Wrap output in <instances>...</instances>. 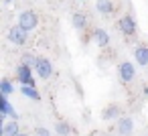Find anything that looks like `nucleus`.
<instances>
[{
	"instance_id": "obj_22",
	"label": "nucleus",
	"mask_w": 148,
	"mask_h": 136,
	"mask_svg": "<svg viewBox=\"0 0 148 136\" xmlns=\"http://www.w3.org/2000/svg\"><path fill=\"white\" fill-rule=\"evenodd\" d=\"M81 2H85V0H81Z\"/></svg>"
},
{
	"instance_id": "obj_14",
	"label": "nucleus",
	"mask_w": 148,
	"mask_h": 136,
	"mask_svg": "<svg viewBox=\"0 0 148 136\" xmlns=\"http://www.w3.org/2000/svg\"><path fill=\"white\" fill-rule=\"evenodd\" d=\"M71 25H73V29L83 31V29L87 27V16H85L83 12H75V14L71 16Z\"/></svg>"
},
{
	"instance_id": "obj_11",
	"label": "nucleus",
	"mask_w": 148,
	"mask_h": 136,
	"mask_svg": "<svg viewBox=\"0 0 148 136\" xmlns=\"http://www.w3.org/2000/svg\"><path fill=\"white\" fill-rule=\"evenodd\" d=\"M95 10L103 16H110V14H114L116 4H114V0H95Z\"/></svg>"
},
{
	"instance_id": "obj_10",
	"label": "nucleus",
	"mask_w": 148,
	"mask_h": 136,
	"mask_svg": "<svg viewBox=\"0 0 148 136\" xmlns=\"http://www.w3.org/2000/svg\"><path fill=\"white\" fill-rule=\"evenodd\" d=\"M134 61L140 67H148V45H138L134 49Z\"/></svg>"
},
{
	"instance_id": "obj_15",
	"label": "nucleus",
	"mask_w": 148,
	"mask_h": 136,
	"mask_svg": "<svg viewBox=\"0 0 148 136\" xmlns=\"http://www.w3.org/2000/svg\"><path fill=\"white\" fill-rule=\"evenodd\" d=\"M18 89H21V93H23V95H27V98H31V100H35V102H39V100H41V93H39V91H37V87H33V85H21Z\"/></svg>"
},
{
	"instance_id": "obj_21",
	"label": "nucleus",
	"mask_w": 148,
	"mask_h": 136,
	"mask_svg": "<svg viewBox=\"0 0 148 136\" xmlns=\"http://www.w3.org/2000/svg\"><path fill=\"white\" fill-rule=\"evenodd\" d=\"M18 136H31V134H25V132H21V134H18Z\"/></svg>"
},
{
	"instance_id": "obj_6",
	"label": "nucleus",
	"mask_w": 148,
	"mask_h": 136,
	"mask_svg": "<svg viewBox=\"0 0 148 136\" xmlns=\"http://www.w3.org/2000/svg\"><path fill=\"white\" fill-rule=\"evenodd\" d=\"M118 77H120L124 83L134 81V77H136V67H134V63H130V61H122V63L118 65Z\"/></svg>"
},
{
	"instance_id": "obj_13",
	"label": "nucleus",
	"mask_w": 148,
	"mask_h": 136,
	"mask_svg": "<svg viewBox=\"0 0 148 136\" xmlns=\"http://www.w3.org/2000/svg\"><path fill=\"white\" fill-rule=\"evenodd\" d=\"M93 43L97 47H108L110 45V33L103 29H95L93 31Z\"/></svg>"
},
{
	"instance_id": "obj_16",
	"label": "nucleus",
	"mask_w": 148,
	"mask_h": 136,
	"mask_svg": "<svg viewBox=\"0 0 148 136\" xmlns=\"http://www.w3.org/2000/svg\"><path fill=\"white\" fill-rule=\"evenodd\" d=\"M12 91H14V85H12V81H10L8 77H4L2 81H0V95H6V98H8Z\"/></svg>"
},
{
	"instance_id": "obj_2",
	"label": "nucleus",
	"mask_w": 148,
	"mask_h": 136,
	"mask_svg": "<svg viewBox=\"0 0 148 136\" xmlns=\"http://www.w3.org/2000/svg\"><path fill=\"white\" fill-rule=\"evenodd\" d=\"M118 29H120L122 35H126V37H134L136 31H138L136 19H134L132 14H124V16H120V19H118Z\"/></svg>"
},
{
	"instance_id": "obj_20",
	"label": "nucleus",
	"mask_w": 148,
	"mask_h": 136,
	"mask_svg": "<svg viewBox=\"0 0 148 136\" xmlns=\"http://www.w3.org/2000/svg\"><path fill=\"white\" fill-rule=\"evenodd\" d=\"M142 95H144V98H148V85H144V87H142Z\"/></svg>"
},
{
	"instance_id": "obj_5",
	"label": "nucleus",
	"mask_w": 148,
	"mask_h": 136,
	"mask_svg": "<svg viewBox=\"0 0 148 136\" xmlns=\"http://www.w3.org/2000/svg\"><path fill=\"white\" fill-rule=\"evenodd\" d=\"M35 73H37V77H41V79H51L53 77V63L47 59V57H39L37 59V65H35Z\"/></svg>"
},
{
	"instance_id": "obj_8",
	"label": "nucleus",
	"mask_w": 148,
	"mask_h": 136,
	"mask_svg": "<svg viewBox=\"0 0 148 136\" xmlns=\"http://www.w3.org/2000/svg\"><path fill=\"white\" fill-rule=\"evenodd\" d=\"M118 134L120 136H130L132 134V130H134V120L132 118H128V116H122L120 120H118Z\"/></svg>"
},
{
	"instance_id": "obj_17",
	"label": "nucleus",
	"mask_w": 148,
	"mask_h": 136,
	"mask_svg": "<svg viewBox=\"0 0 148 136\" xmlns=\"http://www.w3.org/2000/svg\"><path fill=\"white\" fill-rule=\"evenodd\" d=\"M55 132H57V136H69V132H71V126H69L65 120H59V122L55 124Z\"/></svg>"
},
{
	"instance_id": "obj_1",
	"label": "nucleus",
	"mask_w": 148,
	"mask_h": 136,
	"mask_svg": "<svg viewBox=\"0 0 148 136\" xmlns=\"http://www.w3.org/2000/svg\"><path fill=\"white\" fill-rule=\"evenodd\" d=\"M21 29H25L27 33H31V31H35L37 27H39V16H37V12H33V10H23L21 14H18V23H16Z\"/></svg>"
},
{
	"instance_id": "obj_4",
	"label": "nucleus",
	"mask_w": 148,
	"mask_h": 136,
	"mask_svg": "<svg viewBox=\"0 0 148 136\" xmlns=\"http://www.w3.org/2000/svg\"><path fill=\"white\" fill-rule=\"evenodd\" d=\"M6 39H8L12 45H16V47H23V45H27V41H29V33H27L25 29H21L18 25H14V27H10V29H8V35H6Z\"/></svg>"
},
{
	"instance_id": "obj_9",
	"label": "nucleus",
	"mask_w": 148,
	"mask_h": 136,
	"mask_svg": "<svg viewBox=\"0 0 148 136\" xmlns=\"http://www.w3.org/2000/svg\"><path fill=\"white\" fill-rule=\"evenodd\" d=\"M120 106L118 104H108L106 108H103V112H101V118L106 120V122H112V120H120L122 116H120Z\"/></svg>"
},
{
	"instance_id": "obj_18",
	"label": "nucleus",
	"mask_w": 148,
	"mask_h": 136,
	"mask_svg": "<svg viewBox=\"0 0 148 136\" xmlns=\"http://www.w3.org/2000/svg\"><path fill=\"white\" fill-rule=\"evenodd\" d=\"M37 59H39V57H37L35 53H25L21 63H25V65H29V67H33V69H35V65H37Z\"/></svg>"
},
{
	"instance_id": "obj_7",
	"label": "nucleus",
	"mask_w": 148,
	"mask_h": 136,
	"mask_svg": "<svg viewBox=\"0 0 148 136\" xmlns=\"http://www.w3.org/2000/svg\"><path fill=\"white\" fill-rule=\"evenodd\" d=\"M0 118H2V120H6V118L18 120V114H16V110L12 108V104L8 102L6 95H0Z\"/></svg>"
},
{
	"instance_id": "obj_12",
	"label": "nucleus",
	"mask_w": 148,
	"mask_h": 136,
	"mask_svg": "<svg viewBox=\"0 0 148 136\" xmlns=\"http://www.w3.org/2000/svg\"><path fill=\"white\" fill-rule=\"evenodd\" d=\"M18 134H21L18 120H6V122H2V136H18Z\"/></svg>"
},
{
	"instance_id": "obj_19",
	"label": "nucleus",
	"mask_w": 148,
	"mask_h": 136,
	"mask_svg": "<svg viewBox=\"0 0 148 136\" xmlns=\"http://www.w3.org/2000/svg\"><path fill=\"white\" fill-rule=\"evenodd\" d=\"M33 136H51V130L45 128V126H37V128L33 130Z\"/></svg>"
},
{
	"instance_id": "obj_3",
	"label": "nucleus",
	"mask_w": 148,
	"mask_h": 136,
	"mask_svg": "<svg viewBox=\"0 0 148 136\" xmlns=\"http://www.w3.org/2000/svg\"><path fill=\"white\" fill-rule=\"evenodd\" d=\"M33 71H35L33 67H29V65L21 63V65L16 67V81H18L21 85H33V87H37V81H35Z\"/></svg>"
}]
</instances>
